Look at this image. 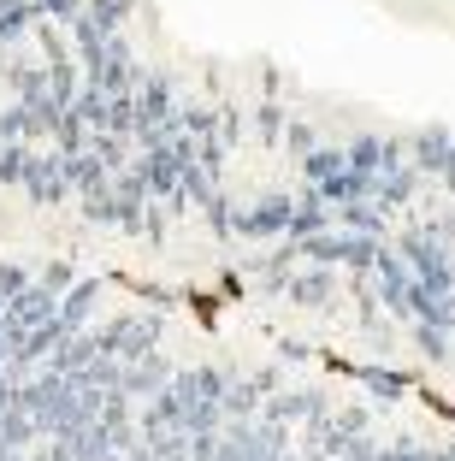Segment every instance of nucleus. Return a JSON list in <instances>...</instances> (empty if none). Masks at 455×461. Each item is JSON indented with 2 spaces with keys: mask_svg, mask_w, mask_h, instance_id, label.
<instances>
[{
  "mask_svg": "<svg viewBox=\"0 0 455 461\" xmlns=\"http://www.w3.org/2000/svg\"><path fill=\"white\" fill-rule=\"evenodd\" d=\"M48 13H59V18H83V0H41Z\"/></svg>",
  "mask_w": 455,
  "mask_h": 461,
  "instance_id": "obj_1",
  "label": "nucleus"
}]
</instances>
